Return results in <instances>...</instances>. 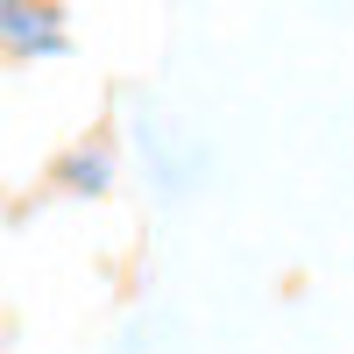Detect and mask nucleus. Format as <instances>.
I'll list each match as a JSON object with an SVG mask.
<instances>
[{"label": "nucleus", "mask_w": 354, "mask_h": 354, "mask_svg": "<svg viewBox=\"0 0 354 354\" xmlns=\"http://www.w3.org/2000/svg\"><path fill=\"white\" fill-rule=\"evenodd\" d=\"M71 50L64 0H0V57L8 64H50Z\"/></svg>", "instance_id": "f257e3e1"}, {"label": "nucleus", "mask_w": 354, "mask_h": 354, "mask_svg": "<svg viewBox=\"0 0 354 354\" xmlns=\"http://www.w3.org/2000/svg\"><path fill=\"white\" fill-rule=\"evenodd\" d=\"M113 170H121V163H113V142L85 135V142H71V149L50 163V192H64V198H106Z\"/></svg>", "instance_id": "f03ea898"}]
</instances>
